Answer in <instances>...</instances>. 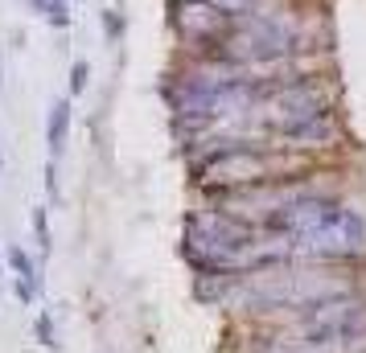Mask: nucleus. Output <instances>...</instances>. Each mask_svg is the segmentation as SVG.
Returning <instances> with one entry per match:
<instances>
[{
  "mask_svg": "<svg viewBox=\"0 0 366 353\" xmlns=\"http://www.w3.org/2000/svg\"><path fill=\"white\" fill-rule=\"evenodd\" d=\"M267 144H276L284 152H297V156H309L313 160L317 152H330L337 144H346V123L337 111H321L313 119H300L292 128H280V132L267 135Z\"/></svg>",
  "mask_w": 366,
  "mask_h": 353,
  "instance_id": "3",
  "label": "nucleus"
},
{
  "mask_svg": "<svg viewBox=\"0 0 366 353\" xmlns=\"http://www.w3.org/2000/svg\"><path fill=\"white\" fill-rule=\"evenodd\" d=\"M34 238H37V251L41 255H50L54 251V235H50V214H46V205H37L34 214Z\"/></svg>",
  "mask_w": 366,
  "mask_h": 353,
  "instance_id": "6",
  "label": "nucleus"
},
{
  "mask_svg": "<svg viewBox=\"0 0 366 353\" xmlns=\"http://www.w3.org/2000/svg\"><path fill=\"white\" fill-rule=\"evenodd\" d=\"M0 91H4V58H0Z\"/></svg>",
  "mask_w": 366,
  "mask_h": 353,
  "instance_id": "11",
  "label": "nucleus"
},
{
  "mask_svg": "<svg viewBox=\"0 0 366 353\" xmlns=\"http://www.w3.org/2000/svg\"><path fill=\"white\" fill-rule=\"evenodd\" d=\"M58 160H46V193H50V202H58Z\"/></svg>",
  "mask_w": 366,
  "mask_h": 353,
  "instance_id": "9",
  "label": "nucleus"
},
{
  "mask_svg": "<svg viewBox=\"0 0 366 353\" xmlns=\"http://www.w3.org/2000/svg\"><path fill=\"white\" fill-rule=\"evenodd\" d=\"M0 168H4V152H0Z\"/></svg>",
  "mask_w": 366,
  "mask_h": 353,
  "instance_id": "13",
  "label": "nucleus"
},
{
  "mask_svg": "<svg viewBox=\"0 0 366 353\" xmlns=\"http://www.w3.org/2000/svg\"><path fill=\"white\" fill-rule=\"evenodd\" d=\"M169 25L185 50H194V58H202L210 46H218L231 34L234 13H222L210 0H169Z\"/></svg>",
  "mask_w": 366,
  "mask_h": 353,
  "instance_id": "2",
  "label": "nucleus"
},
{
  "mask_svg": "<svg viewBox=\"0 0 366 353\" xmlns=\"http://www.w3.org/2000/svg\"><path fill=\"white\" fill-rule=\"evenodd\" d=\"M103 29H107V37H112V41L119 37V29H124V25H119V13H116V9H107V13H103Z\"/></svg>",
  "mask_w": 366,
  "mask_h": 353,
  "instance_id": "10",
  "label": "nucleus"
},
{
  "mask_svg": "<svg viewBox=\"0 0 366 353\" xmlns=\"http://www.w3.org/2000/svg\"><path fill=\"white\" fill-rule=\"evenodd\" d=\"M34 329H37V341H41L46 349H58V337H54V320H50V312H41V317L34 320Z\"/></svg>",
  "mask_w": 366,
  "mask_h": 353,
  "instance_id": "7",
  "label": "nucleus"
},
{
  "mask_svg": "<svg viewBox=\"0 0 366 353\" xmlns=\"http://www.w3.org/2000/svg\"><path fill=\"white\" fill-rule=\"evenodd\" d=\"M0 280H4V259H0Z\"/></svg>",
  "mask_w": 366,
  "mask_h": 353,
  "instance_id": "12",
  "label": "nucleus"
},
{
  "mask_svg": "<svg viewBox=\"0 0 366 353\" xmlns=\"http://www.w3.org/2000/svg\"><path fill=\"white\" fill-rule=\"evenodd\" d=\"M66 135H70V99H54L50 116H46V148H50V160L62 156Z\"/></svg>",
  "mask_w": 366,
  "mask_h": 353,
  "instance_id": "4",
  "label": "nucleus"
},
{
  "mask_svg": "<svg viewBox=\"0 0 366 353\" xmlns=\"http://www.w3.org/2000/svg\"><path fill=\"white\" fill-rule=\"evenodd\" d=\"M86 78H91V66H86V62H74V66H70V95H83Z\"/></svg>",
  "mask_w": 366,
  "mask_h": 353,
  "instance_id": "8",
  "label": "nucleus"
},
{
  "mask_svg": "<svg viewBox=\"0 0 366 353\" xmlns=\"http://www.w3.org/2000/svg\"><path fill=\"white\" fill-rule=\"evenodd\" d=\"M292 259L305 263H362L366 259V214L342 198L309 235L292 238Z\"/></svg>",
  "mask_w": 366,
  "mask_h": 353,
  "instance_id": "1",
  "label": "nucleus"
},
{
  "mask_svg": "<svg viewBox=\"0 0 366 353\" xmlns=\"http://www.w3.org/2000/svg\"><path fill=\"white\" fill-rule=\"evenodd\" d=\"M29 9L50 29H70V0H29Z\"/></svg>",
  "mask_w": 366,
  "mask_h": 353,
  "instance_id": "5",
  "label": "nucleus"
}]
</instances>
